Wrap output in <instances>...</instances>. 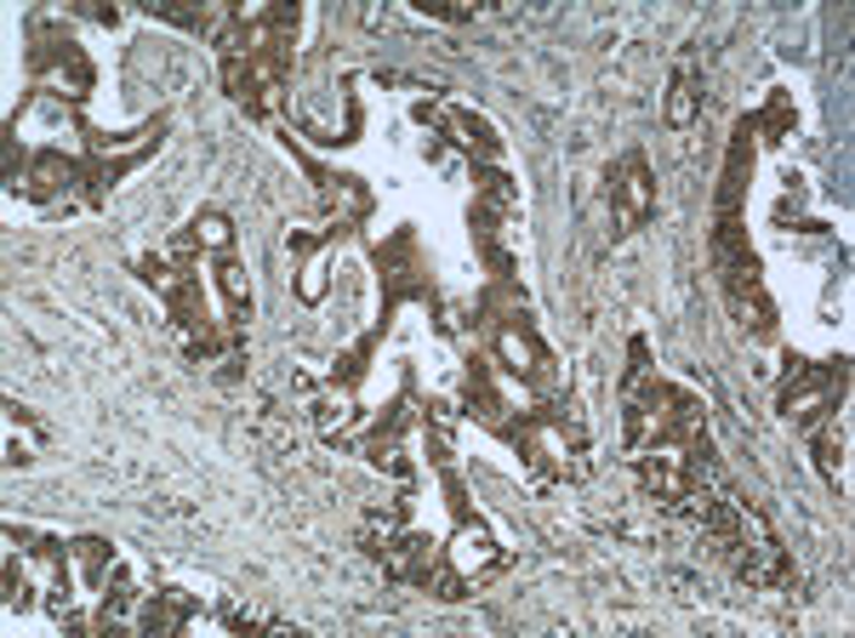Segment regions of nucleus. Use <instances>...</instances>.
<instances>
[{"label": "nucleus", "mask_w": 855, "mask_h": 638, "mask_svg": "<svg viewBox=\"0 0 855 638\" xmlns=\"http://www.w3.org/2000/svg\"><path fill=\"white\" fill-rule=\"evenodd\" d=\"M696 120V75L679 69L673 75V97H668V126H690Z\"/></svg>", "instance_id": "0eeeda50"}, {"label": "nucleus", "mask_w": 855, "mask_h": 638, "mask_svg": "<svg viewBox=\"0 0 855 638\" xmlns=\"http://www.w3.org/2000/svg\"><path fill=\"white\" fill-rule=\"evenodd\" d=\"M753 131H770V143L793 138V104H787V91H776V97H770V104H765V115L753 120Z\"/></svg>", "instance_id": "6e6552de"}, {"label": "nucleus", "mask_w": 855, "mask_h": 638, "mask_svg": "<svg viewBox=\"0 0 855 638\" xmlns=\"http://www.w3.org/2000/svg\"><path fill=\"white\" fill-rule=\"evenodd\" d=\"M497 542H490V530H485V519L474 513V519H456V536H451V548H445V564L456 570V576H485V570H497Z\"/></svg>", "instance_id": "f257e3e1"}, {"label": "nucleus", "mask_w": 855, "mask_h": 638, "mask_svg": "<svg viewBox=\"0 0 855 638\" xmlns=\"http://www.w3.org/2000/svg\"><path fill=\"white\" fill-rule=\"evenodd\" d=\"M69 559L80 564V582H86V587H104L109 570H115V548L97 542V536H80V542L69 548Z\"/></svg>", "instance_id": "39448f33"}, {"label": "nucleus", "mask_w": 855, "mask_h": 638, "mask_svg": "<svg viewBox=\"0 0 855 638\" xmlns=\"http://www.w3.org/2000/svg\"><path fill=\"white\" fill-rule=\"evenodd\" d=\"M377 257H382V262H400V257H411V234H393V246H388V251H377ZM388 280H393V296H388V309H393V302H400V296H405L411 285H405V274H388Z\"/></svg>", "instance_id": "9d476101"}, {"label": "nucleus", "mask_w": 855, "mask_h": 638, "mask_svg": "<svg viewBox=\"0 0 855 638\" xmlns=\"http://www.w3.org/2000/svg\"><path fill=\"white\" fill-rule=\"evenodd\" d=\"M217 285H223V296H228V314L246 320V309H251V285H246V268L228 257V251H217Z\"/></svg>", "instance_id": "423d86ee"}, {"label": "nucleus", "mask_w": 855, "mask_h": 638, "mask_svg": "<svg viewBox=\"0 0 855 638\" xmlns=\"http://www.w3.org/2000/svg\"><path fill=\"white\" fill-rule=\"evenodd\" d=\"M69 177H75V160H63V149H41L35 165H29V177H23V188L35 194V199H46V194H57Z\"/></svg>", "instance_id": "20e7f679"}, {"label": "nucleus", "mask_w": 855, "mask_h": 638, "mask_svg": "<svg viewBox=\"0 0 855 638\" xmlns=\"http://www.w3.org/2000/svg\"><path fill=\"white\" fill-rule=\"evenodd\" d=\"M320 411H325V417H320V422H325V433H332V399H325ZM348 417H354V411H348V393H337V428H343Z\"/></svg>", "instance_id": "9b49d317"}, {"label": "nucleus", "mask_w": 855, "mask_h": 638, "mask_svg": "<svg viewBox=\"0 0 855 638\" xmlns=\"http://www.w3.org/2000/svg\"><path fill=\"white\" fill-rule=\"evenodd\" d=\"M844 451H849V428H844V417H838V411H833V417H821V428H815V462H821V474H827V485H833L838 496H849Z\"/></svg>", "instance_id": "7ed1b4c3"}, {"label": "nucleus", "mask_w": 855, "mask_h": 638, "mask_svg": "<svg viewBox=\"0 0 855 638\" xmlns=\"http://www.w3.org/2000/svg\"><path fill=\"white\" fill-rule=\"evenodd\" d=\"M188 234H194V240H206V246H217V251H228V240H235V228H228L223 212H201L188 223Z\"/></svg>", "instance_id": "1a4fd4ad"}, {"label": "nucleus", "mask_w": 855, "mask_h": 638, "mask_svg": "<svg viewBox=\"0 0 855 638\" xmlns=\"http://www.w3.org/2000/svg\"><path fill=\"white\" fill-rule=\"evenodd\" d=\"M610 199L621 206V223L628 228H639V223H650V212H656V194H650V177H645V154H628L610 172Z\"/></svg>", "instance_id": "f03ea898"}]
</instances>
